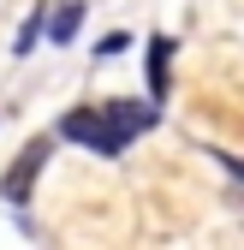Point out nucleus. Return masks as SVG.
<instances>
[{"label":"nucleus","instance_id":"f257e3e1","mask_svg":"<svg viewBox=\"0 0 244 250\" xmlns=\"http://www.w3.org/2000/svg\"><path fill=\"white\" fill-rule=\"evenodd\" d=\"M66 143H78V149H96V155H125L131 149V137L119 131V125L107 119V107H72V113H60V125H54Z\"/></svg>","mask_w":244,"mask_h":250},{"label":"nucleus","instance_id":"f03ea898","mask_svg":"<svg viewBox=\"0 0 244 250\" xmlns=\"http://www.w3.org/2000/svg\"><path fill=\"white\" fill-rule=\"evenodd\" d=\"M48 137H36V143H24V155H18V161L6 167V179H0V197H6V203H30V191H36V173H42V161H48Z\"/></svg>","mask_w":244,"mask_h":250},{"label":"nucleus","instance_id":"7ed1b4c3","mask_svg":"<svg viewBox=\"0 0 244 250\" xmlns=\"http://www.w3.org/2000/svg\"><path fill=\"white\" fill-rule=\"evenodd\" d=\"M102 107H107V119H113L131 143L149 131V125H161V107H155V102H102Z\"/></svg>","mask_w":244,"mask_h":250},{"label":"nucleus","instance_id":"20e7f679","mask_svg":"<svg viewBox=\"0 0 244 250\" xmlns=\"http://www.w3.org/2000/svg\"><path fill=\"white\" fill-rule=\"evenodd\" d=\"M78 30H83V0H54V6H48V30H42V36L66 48V42H78Z\"/></svg>","mask_w":244,"mask_h":250},{"label":"nucleus","instance_id":"39448f33","mask_svg":"<svg viewBox=\"0 0 244 250\" xmlns=\"http://www.w3.org/2000/svg\"><path fill=\"white\" fill-rule=\"evenodd\" d=\"M167 66H173V36H149V102H167Z\"/></svg>","mask_w":244,"mask_h":250},{"label":"nucleus","instance_id":"423d86ee","mask_svg":"<svg viewBox=\"0 0 244 250\" xmlns=\"http://www.w3.org/2000/svg\"><path fill=\"white\" fill-rule=\"evenodd\" d=\"M42 30H48V6H36V12L24 18V30H18V54L36 48V42H42Z\"/></svg>","mask_w":244,"mask_h":250},{"label":"nucleus","instance_id":"0eeeda50","mask_svg":"<svg viewBox=\"0 0 244 250\" xmlns=\"http://www.w3.org/2000/svg\"><path fill=\"white\" fill-rule=\"evenodd\" d=\"M125 48H131V36H125V30H113V36H102V42H96V54H102V60L125 54Z\"/></svg>","mask_w":244,"mask_h":250}]
</instances>
